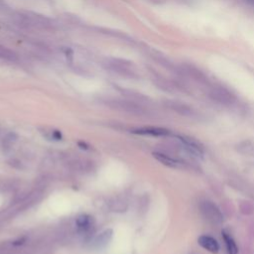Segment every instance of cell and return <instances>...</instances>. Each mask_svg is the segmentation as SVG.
I'll return each instance as SVG.
<instances>
[{
  "label": "cell",
  "instance_id": "obj_13",
  "mask_svg": "<svg viewBox=\"0 0 254 254\" xmlns=\"http://www.w3.org/2000/svg\"><path fill=\"white\" fill-rule=\"evenodd\" d=\"M4 5H5V3L3 2V0H0V7H1V6H4Z\"/></svg>",
  "mask_w": 254,
  "mask_h": 254
},
{
  "label": "cell",
  "instance_id": "obj_8",
  "mask_svg": "<svg viewBox=\"0 0 254 254\" xmlns=\"http://www.w3.org/2000/svg\"><path fill=\"white\" fill-rule=\"evenodd\" d=\"M197 242L202 248H204L205 250H207L210 253L216 254L219 251V245H218L217 241L214 238H212L211 236L201 235L198 237Z\"/></svg>",
  "mask_w": 254,
  "mask_h": 254
},
{
  "label": "cell",
  "instance_id": "obj_10",
  "mask_svg": "<svg viewBox=\"0 0 254 254\" xmlns=\"http://www.w3.org/2000/svg\"><path fill=\"white\" fill-rule=\"evenodd\" d=\"M223 239H224V242H225V246H226V249H227V252L228 254H237L238 252V248L233 240V238L226 232L223 231Z\"/></svg>",
  "mask_w": 254,
  "mask_h": 254
},
{
  "label": "cell",
  "instance_id": "obj_12",
  "mask_svg": "<svg viewBox=\"0 0 254 254\" xmlns=\"http://www.w3.org/2000/svg\"><path fill=\"white\" fill-rule=\"evenodd\" d=\"M248 6H250L251 8L254 9V0H243Z\"/></svg>",
  "mask_w": 254,
  "mask_h": 254
},
{
  "label": "cell",
  "instance_id": "obj_5",
  "mask_svg": "<svg viewBox=\"0 0 254 254\" xmlns=\"http://www.w3.org/2000/svg\"><path fill=\"white\" fill-rule=\"evenodd\" d=\"M134 134L138 135H148V136H154V137H162V136H168L170 134V131L165 128L161 127H144V128H138L132 131Z\"/></svg>",
  "mask_w": 254,
  "mask_h": 254
},
{
  "label": "cell",
  "instance_id": "obj_11",
  "mask_svg": "<svg viewBox=\"0 0 254 254\" xmlns=\"http://www.w3.org/2000/svg\"><path fill=\"white\" fill-rule=\"evenodd\" d=\"M0 59L5 60V61H9V62H14V61L17 60V56L10 49L0 45Z\"/></svg>",
  "mask_w": 254,
  "mask_h": 254
},
{
  "label": "cell",
  "instance_id": "obj_1",
  "mask_svg": "<svg viewBox=\"0 0 254 254\" xmlns=\"http://www.w3.org/2000/svg\"><path fill=\"white\" fill-rule=\"evenodd\" d=\"M102 64L106 68H108L110 70H113L117 73H120L122 75H129V76L134 75V70L132 68L134 66H133L132 63L127 62L125 60L109 58V59H106L105 62Z\"/></svg>",
  "mask_w": 254,
  "mask_h": 254
},
{
  "label": "cell",
  "instance_id": "obj_6",
  "mask_svg": "<svg viewBox=\"0 0 254 254\" xmlns=\"http://www.w3.org/2000/svg\"><path fill=\"white\" fill-rule=\"evenodd\" d=\"M153 156L154 158L159 161L160 163H162L163 165L169 167V168H173V169H178V168H183L184 167V163L175 159V158H172L166 154H163V153H159V152H155L153 153Z\"/></svg>",
  "mask_w": 254,
  "mask_h": 254
},
{
  "label": "cell",
  "instance_id": "obj_9",
  "mask_svg": "<svg viewBox=\"0 0 254 254\" xmlns=\"http://www.w3.org/2000/svg\"><path fill=\"white\" fill-rule=\"evenodd\" d=\"M111 235H112V232L111 230H105L104 232L100 233L94 240V243H95V246L97 248H101L103 246H105L111 239Z\"/></svg>",
  "mask_w": 254,
  "mask_h": 254
},
{
  "label": "cell",
  "instance_id": "obj_4",
  "mask_svg": "<svg viewBox=\"0 0 254 254\" xmlns=\"http://www.w3.org/2000/svg\"><path fill=\"white\" fill-rule=\"evenodd\" d=\"M21 17L28 22L29 25H33L35 27L43 28V29H52L54 27L53 22L42 15H38L31 12H26L25 14H22Z\"/></svg>",
  "mask_w": 254,
  "mask_h": 254
},
{
  "label": "cell",
  "instance_id": "obj_2",
  "mask_svg": "<svg viewBox=\"0 0 254 254\" xmlns=\"http://www.w3.org/2000/svg\"><path fill=\"white\" fill-rule=\"evenodd\" d=\"M202 216L212 224H220L223 221V215L219 208L211 201L204 200L199 205Z\"/></svg>",
  "mask_w": 254,
  "mask_h": 254
},
{
  "label": "cell",
  "instance_id": "obj_7",
  "mask_svg": "<svg viewBox=\"0 0 254 254\" xmlns=\"http://www.w3.org/2000/svg\"><path fill=\"white\" fill-rule=\"evenodd\" d=\"M75 224L79 233H87L93 227V218L88 214H81L75 219Z\"/></svg>",
  "mask_w": 254,
  "mask_h": 254
},
{
  "label": "cell",
  "instance_id": "obj_3",
  "mask_svg": "<svg viewBox=\"0 0 254 254\" xmlns=\"http://www.w3.org/2000/svg\"><path fill=\"white\" fill-rule=\"evenodd\" d=\"M176 137L178 138V140L181 142V144L183 145V147L188 153L197 158L203 157V148L197 141L186 136H176Z\"/></svg>",
  "mask_w": 254,
  "mask_h": 254
}]
</instances>
